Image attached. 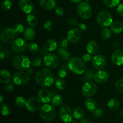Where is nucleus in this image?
Masks as SVG:
<instances>
[{
	"label": "nucleus",
	"mask_w": 123,
	"mask_h": 123,
	"mask_svg": "<svg viewBox=\"0 0 123 123\" xmlns=\"http://www.w3.org/2000/svg\"><path fill=\"white\" fill-rule=\"evenodd\" d=\"M36 82L41 87L46 88L51 86L54 82V76L49 68H42L36 74Z\"/></svg>",
	"instance_id": "f257e3e1"
},
{
	"label": "nucleus",
	"mask_w": 123,
	"mask_h": 123,
	"mask_svg": "<svg viewBox=\"0 0 123 123\" xmlns=\"http://www.w3.org/2000/svg\"><path fill=\"white\" fill-rule=\"evenodd\" d=\"M68 68L76 74H82L86 70L85 62L79 57H73L68 60Z\"/></svg>",
	"instance_id": "f03ea898"
},
{
	"label": "nucleus",
	"mask_w": 123,
	"mask_h": 123,
	"mask_svg": "<svg viewBox=\"0 0 123 123\" xmlns=\"http://www.w3.org/2000/svg\"><path fill=\"white\" fill-rule=\"evenodd\" d=\"M12 64L14 68L20 71L27 70L31 65L29 58L24 55H19L14 56L12 61Z\"/></svg>",
	"instance_id": "7ed1b4c3"
},
{
	"label": "nucleus",
	"mask_w": 123,
	"mask_h": 123,
	"mask_svg": "<svg viewBox=\"0 0 123 123\" xmlns=\"http://www.w3.org/2000/svg\"><path fill=\"white\" fill-rule=\"evenodd\" d=\"M40 115L45 121H51L55 118L56 111L54 106L46 103L40 109Z\"/></svg>",
	"instance_id": "20e7f679"
},
{
	"label": "nucleus",
	"mask_w": 123,
	"mask_h": 123,
	"mask_svg": "<svg viewBox=\"0 0 123 123\" xmlns=\"http://www.w3.org/2000/svg\"><path fill=\"white\" fill-rule=\"evenodd\" d=\"M43 63L44 66L50 69L57 68L60 64V60L58 56L55 54L50 52L46 53L43 58Z\"/></svg>",
	"instance_id": "39448f33"
},
{
	"label": "nucleus",
	"mask_w": 123,
	"mask_h": 123,
	"mask_svg": "<svg viewBox=\"0 0 123 123\" xmlns=\"http://www.w3.org/2000/svg\"><path fill=\"white\" fill-rule=\"evenodd\" d=\"M97 20L98 25L103 28L108 27L113 23L111 14L106 10H103L98 13L97 14Z\"/></svg>",
	"instance_id": "423d86ee"
},
{
	"label": "nucleus",
	"mask_w": 123,
	"mask_h": 123,
	"mask_svg": "<svg viewBox=\"0 0 123 123\" xmlns=\"http://www.w3.org/2000/svg\"><path fill=\"white\" fill-rule=\"evenodd\" d=\"M16 32L14 31V28L10 27H6L1 31V42L5 44H9L14 40Z\"/></svg>",
	"instance_id": "0eeeda50"
},
{
	"label": "nucleus",
	"mask_w": 123,
	"mask_h": 123,
	"mask_svg": "<svg viewBox=\"0 0 123 123\" xmlns=\"http://www.w3.org/2000/svg\"><path fill=\"white\" fill-rule=\"evenodd\" d=\"M97 91V85L92 80L86 82L82 88V93L85 97H91L95 95Z\"/></svg>",
	"instance_id": "6e6552de"
},
{
	"label": "nucleus",
	"mask_w": 123,
	"mask_h": 123,
	"mask_svg": "<svg viewBox=\"0 0 123 123\" xmlns=\"http://www.w3.org/2000/svg\"><path fill=\"white\" fill-rule=\"evenodd\" d=\"M77 12L79 16L84 19H90L92 14L91 6L86 2H81L78 4Z\"/></svg>",
	"instance_id": "1a4fd4ad"
},
{
	"label": "nucleus",
	"mask_w": 123,
	"mask_h": 123,
	"mask_svg": "<svg viewBox=\"0 0 123 123\" xmlns=\"http://www.w3.org/2000/svg\"><path fill=\"white\" fill-rule=\"evenodd\" d=\"M13 81L16 85H24L28 84L30 80V78L27 72L24 71H18L15 72L13 76Z\"/></svg>",
	"instance_id": "9d476101"
},
{
	"label": "nucleus",
	"mask_w": 123,
	"mask_h": 123,
	"mask_svg": "<svg viewBox=\"0 0 123 123\" xmlns=\"http://www.w3.org/2000/svg\"><path fill=\"white\" fill-rule=\"evenodd\" d=\"M42 103L40 100L36 97L30 98L26 102L25 106L28 111L30 112H35L38 111L41 108Z\"/></svg>",
	"instance_id": "9b49d317"
},
{
	"label": "nucleus",
	"mask_w": 123,
	"mask_h": 123,
	"mask_svg": "<svg viewBox=\"0 0 123 123\" xmlns=\"http://www.w3.org/2000/svg\"><path fill=\"white\" fill-rule=\"evenodd\" d=\"M92 63L96 69L98 70H102L104 69L106 66V59L103 55H96L92 58Z\"/></svg>",
	"instance_id": "f8f14e48"
},
{
	"label": "nucleus",
	"mask_w": 123,
	"mask_h": 123,
	"mask_svg": "<svg viewBox=\"0 0 123 123\" xmlns=\"http://www.w3.org/2000/svg\"><path fill=\"white\" fill-rule=\"evenodd\" d=\"M73 114L70 108L67 106H63L60 111V117L61 120L65 123H70L72 121Z\"/></svg>",
	"instance_id": "ddd939ff"
},
{
	"label": "nucleus",
	"mask_w": 123,
	"mask_h": 123,
	"mask_svg": "<svg viewBox=\"0 0 123 123\" xmlns=\"http://www.w3.org/2000/svg\"><path fill=\"white\" fill-rule=\"evenodd\" d=\"M28 44L22 38H17L14 40L12 44V48L16 53H22L26 49Z\"/></svg>",
	"instance_id": "4468645a"
},
{
	"label": "nucleus",
	"mask_w": 123,
	"mask_h": 123,
	"mask_svg": "<svg viewBox=\"0 0 123 123\" xmlns=\"http://www.w3.org/2000/svg\"><path fill=\"white\" fill-rule=\"evenodd\" d=\"M19 7L22 12L26 14H30L34 9V4L31 0H19Z\"/></svg>",
	"instance_id": "2eb2a0df"
},
{
	"label": "nucleus",
	"mask_w": 123,
	"mask_h": 123,
	"mask_svg": "<svg viewBox=\"0 0 123 123\" xmlns=\"http://www.w3.org/2000/svg\"><path fill=\"white\" fill-rule=\"evenodd\" d=\"M81 32L78 28H72L67 32V39L72 43H76L80 39Z\"/></svg>",
	"instance_id": "dca6fc26"
},
{
	"label": "nucleus",
	"mask_w": 123,
	"mask_h": 123,
	"mask_svg": "<svg viewBox=\"0 0 123 123\" xmlns=\"http://www.w3.org/2000/svg\"><path fill=\"white\" fill-rule=\"evenodd\" d=\"M38 98L41 100L42 103H48L52 99V94L50 91L46 88L41 89L38 92Z\"/></svg>",
	"instance_id": "f3484780"
},
{
	"label": "nucleus",
	"mask_w": 123,
	"mask_h": 123,
	"mask_svg": "<svg viewBox=\"0 0 123 123\" xmlns=\"http://www.w3.org/2000/svg\"><path fill=\"white\" fill-rule=\"evenodd\" d=\"M112 61L117 66L123 65V50H116L112 53L111 56Z\"/></svg>",
	"instance_id": "a211bd4d"
},
{
	"label": "nucleus",
	"mask_w": 123,
	"mask_h": 123,
	"mask_svg": "<svg viewBox=\"0 0 123 123\" xmlns=\"http://www.w3.org/2000/svg\"><path fill=\"white\" fill-rule=\"evenodd\" d=\"M109 77V73L106 71L102 70L96 73L94 79L96 82L98 83V84H103L108 80Z\"/></svg>",
	"instance_id": "6ab92c4d"
},
{
	"label": "nucleus",
	"mask_w": 123,
	"mask_h": 123,
	"mask_svg": "<svg viewBox=\"0 0 123 123\" xmlns=\"http://www.w3.org/2000/svg\"><path fill=\"white\" fill-rule=\"evenodd\" d=\"M57 48V42L53 38L48 39L44 43V49L46 52H50Z\"/></svg>",
	"instance_id": "aec40b11"
},
{
	"label": "nucleus",
	"mask_w": 123,
	"mask_h": 123,
	"mask_svg": "<svg viewBox=\"0 0 123 123\" xmlns=\"http://www.w3.org/2000/svg\"><path fill=\"white\" fill-rule=\"evenodd\" d=\"M40 5L44 10H50L56 7V2L55 0H40Z\"/></svg>",
	"instance_id": "412c9836"
},
{
	"label": "nucleus",
	"mask_w": 123,
	"mask_h": 123,
	"mask_svg": "<svg viewBox=\"0 0 123 123\" xmlns=\"http://www.w3.org/2000/svg\"><path fill=\"white\" fill-rule=\"evenodd\" d=\"M12 80V74L7 70L2 69L0 72V82L2 84H9Z\"/></svg>",
	"instance_id": "4be33fe9"
},
{
	"label": "nucleus",
	"mask_w": 123,
	"mask_h": 123,
	"mask_svg": "<svg viewBox=\"0 0 123 123\" xmlns=\"http://www.w3.org/2000/svg\"><path fill=\"white\" fill-rule=\"evenodd\" d=\"M86 50L91 54H96L98 50V45L96 42L91 40L86 44Z\"/></svg>",
	"instance_id": "5701e85b"
},
{
	"label": "nucleus",
	"mask_w": 123,
	"mask_h": 123,
	"mask_svg": "<svg viewBox=\"0 0 123 123\" xmlns=\"http://www.w3.org/2000/svg\"><path fill=\"white\" fill-rule=\"evenodd\" d=\"M96 106H97L96 102L94 98L88 97L85 101V106L88 111L94 112L96 109Z\"/></svg>",
	"instance_id": "b1692460"
},
{
	"label": "nucleus",
	"mask_w": 123,
	"mask_h": 123,
	"mask_svg": "<svg viewBox=\"0 0 123 123\" xmlns=\"http://www.w3.org/2000/svg\"><path fill=\"white\" fill-rule=\"evenodd\" d=\"M111 30L115 34H120L123 31V24L120 21H115L111 25Z\"/></svg>",
	"instance_id": "393cba45"
},
{
	"label": "nucleus",
	"mask_w": 123,
	"mask_h": 123,
	"mask_svg": "<svg viewBox=\"0 0 123 123\" xmlns=\"http://www.w3.org/2000/svg\"><path fill=\"white\" fill-rule=\"evenodd\" d=\"M35 36H36V31L32 27L27 28L24 31V37L26 41L32 40L35 38Z\"/></svg>",
	"instance_id": "a878e982"
},
{
	"label": "nucleus",
	"mask_w": 123,
	"mask_h": 123,
	"mask_svg": "<svg viewBox=\"0 0 123 123\" xmlns=\"http://www.w3.org/2000/svg\"><path fill=\"white\" fill-rule=\"evenodd\" d=\"M58 55L61 58L62 60L64 61H68L70 60V53L68 52V50L66 49V48H60L58 49Z\"/></svg>",
	"instance_id": "bb28decb"
},
{
	"label": "nucleus",
	"mask_w": 123,
	"mask_h": 123,
	"mask_svg": "<svg viewBox=\"0 0 123 123\" xmlns=\"http://www.w3.org/2000/svg\"><path fill=\"white\" fill-rule=\"evenodd\" d=\"M108 106L111 110L115 111L120 106V102H119V100L117 98H111L108 102Z\"/></svg>",
	"instance_id": "cd10ccee"
},
{
	"label": "nucleus",
	"mask_w": 123,
	"mask_h": 123,
	"mask_svg": "<svg viewBox=\"0 0 123 123\" xmlns=\"http://www.w3.org/2000/svg\"><path fill=\"white\" fill-rule=\"evenodd\" d=\"M26 22L30 27H34L38 24V19L33 14H29L26 18Z\"/></svg>",
	"instance_id": "c85d7f7f"
},
{
	"label": "nucleus",
	"mask_w": 123,
	"mask_h": 123,
	"mask_svg": "<svg viewBox=\"0 0 123 123\" xmlns=\"http://www.w3.org/2000/svg\"><path fill=\"white\" fill-rule=\"evenodd\" d=\"M0 109H1V112L2 115L4 116L10 115L12 112L11 107L6 103H1L0 106Z\"/></svg>",
	"instance_id": "c756f323"
},
{
	"label": "nucleus",
	"mask_w": 123,
	"mask_h": 123,
	"mask_svg": "<svg viewBox=\"0 0 123 123\" xmlns=\"http://www.w3.org/2000/svg\"><path fill=\"white\" fill-rule=\"evenodd\" d=\"M62 101H63V98L62 96L58 94L55 95L54 96H53L51 99L52 105L55 107L61 105V103H62Z\"/></svg>",
	"instance_id": "7c9ffc66"
},
{
	"label": "nucleus",
	"mask_w": 123,
	"mask_h": 123,
	"mask_svg": "<svg viewBox=\"0 0 123 123\" xmlns=\"http://www.w3.org/2000/svg\"><path fill=\"white\" fill-rule=\"evenodd\" d=\"M73 117L76 119L80 120L82 119L84 116V111L82 108H76L74 109L73 112Z\"/></svg>",
	"instance_id": "2f4dec72"
},
{
	"label": "nucleus",
	"mask_w": 123,
	"mask_h": 123,
	"mask_svg": "<svg viewBox=\"0 0 123 123\" xmlns=\"http://www.w3.org/2000/svg\"><path fill=\"white\" fill-rule=\"evenodd\" d=\"M27 48L29 52H30L32 54H36V53L38 52L40 50L38 44L36 43H34V42H31V43H29L28 44Z\"/></svg>",
	"instance_id": "473e14b6"
},
{
	"label": "nucleus",
	"mask_w": 123,
	"mask_h": 123,
	"mask_svg": "<svg viewBox=\"0 0 123 123\" xmlns=\"http://www.w3.org/2000/svg\"><path fill=\"white\" fill-rule=\"evenodd\" d=\"M95 72L93 69L92 68H89L86 71V73H85V76H84L83 79L84 80H91V79H94L95 76Z\"/></svg>",
	"instance_id": "72a5a7b5"
},
{
	"label": "nucleus",
	"mask_w": 123,
	"mask_h": 123,
	"mask_svg": "<svg viewBox=\"0 0 123 123\" xmlns=\"http://www.w3.org/2000/svg\"><path fill=\"white\" fill-rule=\"evenodd\" d=\"M31 66L33 67H38L42 65V59L41 56H36L32 58V60L31 61Z\"/></svg>",
	"instance_id": "f704fd0d"
},
{
	"label": "nucleus",
	"mask_w": 123,
	"mask_h": 123,
	"mask_svg": "<svg viewBox=\"0 0 123 123\" xmlns=\"http://www.w3.org/2000/svg\"><path fill=\"white\" fill-rule=\"evenodd\" d=\"M55 86L59 90H64L66 88V84L62 79H57L55 81Z\"/></svg>",
	"instance_id": "c9c22d12"
},
{
	"label": "nucleus",
	"mask_w": 123,
	"mask_h": 123,
	"mask_svg": "<svg viewBox=\"0 0 123 123\" xmlns=\"http://www.w3.org/2000/svg\"><path fill=\"white\" fill-rule=\"evenodd\" d=\"M111 31L108 28H104L101 31V36L103 39H109L111 36Z\"/></svg>",
	"instance_id": "e433bc0d"
},
{
	"label": "nucleus",
	"mask_w": 123,
	"mask_h": 123,
	"mask_svg": "<svg viewBox=\"0 0 123 123\" xmlns=\"http://www.w3.org/2000/svg\"><path fill=\"white\" fill-rule=\"evenodd\" d=\"M11 7H12V2L10 0H3L1 2V9L4 12L9 10L11 8Z\"/></svg>",
	"instance_id": "4c0bfd02"
},
{
	"label": "nucleus",
	"mask_w": 123,
	"mask_h": 123,
	"mask_svg": "<svg viewBox=\"0 0 123 123\" xmlns=\"http://www.w3.org/2000/svg\"><path fill=\"white\" fill-rule=\"evenodd\" d=\"M103 2L108 7H115L120 4V0H103Z\"/></svg>",
	"instance_id": "58836bf2"
},
{
	"label": "nucleus",
	"mask_w": 123,
	"mask_h": 123,
	"mask_svg": "<svg viewBox=\"0 0 123 123\" xmlns=\"http://www.w3.org/2000/svg\"><path fill=\"white\" fill-rule=\"evenodd\" d=\"M26 101H25V98L21 96H18L16 98L15 100V103L18 107L19 108H22L24 106L26 105Z\"/></svg>",
	"instance_id": "ea45409f"
},
{
	"label": "nucleus",
	"mask_w": 123,
	"mask_h": 123,
	"mask_svg": "<svg viewBox=\"0 0 123 123\" xmlns=\"http://www.w3.org/2000/svg\"><path fill=\"white\" fill-rule=\"evenodd\" d=\"M115 88L118 92L123 93V79H118L115 83Z\"/></svg>",
	"instance_id": "a19ab883"
},
{
	"label": "nucleus",
	"mask_w": 123,
	"mask_h": 123,
	"mask_svg": "<svg viewBox=\"0 0 123 123\" xmlns=\"http://www.w3.org/2000/svg\"><path fill=\"white\" fill-rule=\"evenodd\" d=\"M14 30L15 31V32H16V34H20L22 32H24V26L20 23H18L17 24H16L14 26Z\"/></svg>",
	"instance_id": "79ce46f5"
},
{
	"label": "nucleus",
	"mask_w": 123,
	"mask_h": 123,
	"mask_svg": "<svg viewBox=\"0 0 123 123\" xmlns=\"http://www.w3.org/2000/svg\"><path fill=\"white\" fill-rule=\"evenodd\" d=\"M67 72L66 68L62 67V68H61V69L58 71V76L61 79H64V78H66V76H67Z\"/></svg>",
	"instance_id": "37998d69"
},
{
	"label": "nucleus",
	"mask_w": 123,
	"mask_h": 123,
	"mask_svg": "<svg viewBox=\"0 0 123 123\" xmlns=\"http://www.w3.org/2000/svg\"><path fill=\"white\" fill-rule=\"evenodd\" d=\"M55 13H56V15L59 16H62L64 15L65 14L64 10L61 7H55Z\"/></svg>",
	"instance_id": "c03bdc74"
},
{
	"label": "nucleus",
	"mask_w": 123,
	"mask_h": 123,
	"mask_svg": "<svg viewBox=\"0 0 123 123\" xmlns=\"http://www.w3.org/2000/svg\"><path fill=\"white\" fill-rule=\"evenodd\" d=\"M68 44V40L67 38H62L59 42V46L60 48H66Z\"/></svg>",
	"instance_id": "a18cd8bd"
},
{
	"label": "nucleus",
	"mask_w": 123,
	"mask_h": 123,
	"mask_svg": "<svg viewBox=\"0 0 123 123\" xmlns=\"http://www.w3.org/2000/svg\"><path fill=\"white\" fill-rule=\"evenodd\" d=\"M52 21L50 20H47L43 24V28L48 31H51L52 30Z\"/></svg>",
	"instance_id": "49530a36"
},
{
	"label": "nucleus",
	"mask_w": 123,
	"mask_h": 123,
	"mask_svg": "<svg viewBox=\"0 0 123 123\" xmlns=\"http://www.w3.org/2000/svg\"><path fill=\"white\" fill-rule=\"evenodd\" d=\"M67 24H69V25H71V26H76V25H77L78 24L77 19L74 18H68L67 20Z\"/></svg>",
	"instance_id": "de8ad7c7"
},
{
	"label": "nucleus",
	"mask_w": 123,
	"mask_h": 123,
	"mask_svg": "<svg viewBox=\"0 0 123 123\" xmlns=\"http://www.w3.org/2000/svg\"><path fill=\"white\" fill-rule=\"evenodd\" d=\"M82 60H84L85 62H90V61H91V60H92V56H91V54H90V53H89V54H87V53L84 54V55H82Z\"/></svg>",
	"instance_id": "09e8293b"
},
{
	"label": "nucleus",
	"mask_w": 123,
	"mask_h": 123,
	"mask_svg": "<svg viewBox=\"0 0 123 123\" xmlns=\"http://www.w3.org/2000/svg\"><path fill=\"white\" fill-rule=\"evenodd\" d=\"M14 87L13 84H7V85H6L4 87L5 91L8 92H12L13 91V90H14Z\"/></svg>",
	"instance_id": "8fccbe9b"
},
{
	"label": "nucleus",
	"mask_w": 123,
	"mask_h": 123,
	"mask_svg": "<svg viewBox=\"0 0 123 123\" xmlns=\"http://www.w3.org/2000/svg\"><path fill=\"white\" fill-rule=\"evenodd\" d=\"M103 114V110L102 109H100V108L96 109V110L94 111V115L95 117H100L102 116Z\"/></svg>",
	"instance_id": "3c124183"
},
{
	"label": "nucleus",
	"mask_w": 123,
	"mask_h": 123,
	"mask_svg": "<svg viewBox=\"0 0 123 123\" xmlns=\"http://www.w3.org/2000/svg\"><path fill=\"white\" fill-rule=\"evenodd\" d=\"M117 12L121 16H123V2L120 4L118 6Z\"/></svg>",
	"instance_id": "603ef678"
},
{
	"label": "nucleus",
	"mask_w": 123,
	"mask_h": 123,
	"mask_svg": "<svg viewBox=\"0 0 123 123\" xmlns=\"http://www.w3.org/2000/svg\"><path fill=\"white\" fill-rule=\"evenodd\" d=\"M78 28H79V30H80L81 31H86V29H87V26L85 24H80L78 25Z\"/></svg>",
	"instance_id": "864d4df0"
},
{
	"label": "nucleus",
	"mask_w": 123,
	"mask_h": 123,
	"mask_svg": "<svg viewBox=\"0 0 123 123\" xmlns=\"http://www.w3.org/2000/svg\"><path fill=\"white\" fill-rule=\"evenodd\" d=\"M0 58H1V61H3L5 58H6V55L2 51H1V54H0Z\"/></svg>",
	"instance_id": "5fc2aeb1"
},
{
	"label": "nucleus",
	"mask_w": 123,
	"mask_h": 123,
	"mask_svg": "<svg viewBox=\"0 0 123 123\" xmlns=\"http://www.w3.org/2000/svg\"><path fill=\"white\" fill-rule=\"evenodd\" d=\"M26 71H27V73L29 74V75H32V74H33L34 71L32 68H29Z\"/></svg>",
	"instance_id": "6e6d98bb"
},
{
	"label": "nucleus",
	"mask_w": 123,
	"mask_h": 123,
	"mask_svg": "<svg viewBox=\"0 0 123 123\" xmlns=\"http://www.w3.org/2000/svg\"><path fill=\"white\" fill-rule=\"evenodd\" d=\"M71 2L74 4H79L82 1V0H69Z\"/></svg>",
	"instance_id": "4d7b16f0"
},
{
	"label": "nucleus",
	"mask_w": 123,
	"mask_h": 123,
	"mask_svg": "<svg viewBox=\"0 0 123 123\" xmlns=\"http://www.w3.org/2000/svg\"><path fill=\"white\" fill-rule=\"evenodd\" d=\"M40 53L41 55H45V52H44V51H46L45 50H44V49H43V48H41L40 49Z\"/></svg>",
	"instance_id": "13d9d810"
},
{
	"label": "nucleus",
	"mask_w": 123,
	"mask_h": 123,
	"mask_svg": "<svg viewBox=\"0 0 123 123\" xmlns=\"http://www.w3.org/2000/svg\"><path fill=\"white\" fill-rule=\"evenodd\" d=\"M119 114H120V117H121V118L123 120V110L120 111Z\"/></svg>",
	"instance_id": "bf43d9fd"
},
{
	"label": "nucleus",
	"mask_w": 123,
	"mask_h": 123,
	"mask_svg": "<svg viewBox=\"0 0 123 123\" xmlns=\"http://www.w3.org/2000/svg\"><path fill=\"white\" fill-rule=\"evenodd\" d=\"M81 123H88V122L87 120H85V119H82V120H81Z\"/></svg>",
	"instance_id": "052dcab7"
},
{
	"label": "nucleus",
	"mask_w": 123,
	"mask_h": 123,
	"mask_svg": "<svg viewBox=\"0 0 123 123\" xmlns=\"http://www.w3.org/2000/svg\"><path fill=\"white\" fill-rule=\"evenodd\" d=\"M0 98H1V100H0V102L2 103V102H3V97H2V95H1V96H0Z\"/></svg>",
	"instance_id": "680f3d73"
},
{
	"label": "nucleus",
	"mask_w": 123,
	"mask_h": 123,
	"mask_svg": "<svg viewBox=\"0 0 123 123\" xmlns=\"http://www.w3.org/2000/svg\"><path fill=\"white\" fill-rule=\"evenodd\" d=\"M70 123H78L76 121H74V120H72Z\"/></svg>",
	"instance_id": "e2e57ef3"
},
{
	"label": "nucleus",
	"mask_w": 123,
	"mask_h": 123,
	"mask_svg": "<svg viewBox=\"0 0 123 123\" xmlns=\"http://www.w3.org/2000/svg\"><path fill=\"white\" fill-rule=\"evenodd\" d=\"M85 1H90V0H85Z\"/></svg>",
	"instance_id": "0e129e2a"
}]
</instances>
